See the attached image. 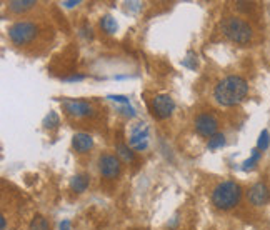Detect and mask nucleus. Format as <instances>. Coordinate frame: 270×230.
Returning <instances> with one entry per match:
<instances>
[{"label":"nucleus","mask_w":270,"mask_h":230,"mask_svg":"<svg viewBox=\"0 0 270 230\" xmlns=\"http://www.w3.org/2000/svg\"><path fill=\"white\" fill-rule=\"evenodd\" d=\"M58 230H70V220H62L60 225H58Z\"/></svg>","instance_id":"obj_25"},{"label":"nucleus","mask_w":270,"mask_h":230,"mask_svg":"<svg viewBox=\"0 0 270 230\" xmlns=\"http://www.w3.org/2000/svg\"><path fill=\"white\" fill-rule=\"evenodd\" d=\"M72 147H74L77 154H87V152H90L94 147L92 135H89V133L85 132L74 133V137H72Z\"/></svg>","instance_id":"obj_11"},{"label":"nucleus","mask_w":270,"mask_h":230,"mask_svg":"<svg viewBox=\"0 0 270 230\" xmlns=\"http://www.w3.org/2000/svg\"><path fill=\"white\" fill-rule=\"evenodd\" d=\"M223 145H225V135H223L222 132L215 133V135L210 137L209 142H207L209 150H218V149H222Z\"/></svg>","instance_id":"obj_18"},{"label":"nucleus","mask_w":270,"mask_h":230,"mask_svg":"<svg viewBox=\"0 0 270 230\" xmlns=\"http://www.w3.org/2000/svg\"><path fill=\"white\" fill-rule=\"evenodd\" d=\"M194 130L199 133L200 137L210 139L215 133H218V120L214 114L202 112L194 118Z\"/></svg>","instance_id":"obj_9"},{"label":"nucleus","mask_w":270,"mask_h":230,"mask_svg":"<svg viewBox=\"0 0 270 230\" xmlns=\"http://www.w3.org/2000/svg\"><path fill=\"white\" fill-rule=\"evenodd\" d=\"M100 29H102L105 34L113 35L117 32L118 25H117L115 18H113L112 15H104L102 18H100Z\"/></svg>","instance_id":"obj_15"},{"label":"nucleus","mask_w":270,"mask_h":230,"mask_svg":"<svg viewBox=\"0 0 270 230\" xmlns=\"http://www.w3.org/2000/svg\"><path fill=\"white\" fill-rule=\"evenodd\" d=\"M29 230H50L49 220L45 219L44 215H35V217L30 220Z\"/></svg>","instance_id":"obj_17"},{"label":"nucleus","mask_w":270,"mask_h":230,"mask_svg":"<svg viewBox=\"0 0 270 230\" xmlns=\"http://www.w3.org/2000/svg\"><path fill=\"white\" fill-rule=\"evenodd\" d=\"M220 32L232 44L247 45L254 40V27L240 15H228L220 22Z\"/></svg>","instance_id":"obj_2"},{"label":"nucleus","mask_w":270,"mask_h":230,"mask_svg":"<svg viewBox=\"0 0 270 230\" xmlns=\"http://www.w3.org/2000/svg\"><path fill=\"white\" fill-rule=\"evenodd\" d=\"M84 79H85V75H80V73H75V75H70V77H63L65 82H80Z\"/></svg>","instance_id":"obj_24"},{"label":"nucleus","mask_w":270,"mask_h":230,"mask_svg":"<svg viewBox=\"0 0 270 230\" xmlns=\"http://www.w3.org/2000/svg\"><path fill=\"white\" fill-rule=\"evenodd\" d=\"M107 99L112 100V102L122 104V105H130V100H129V97H125V95H108Z\"/></svg>","instance_id":"obj_22"},{"label":"nucleus","mask_w":270,"mask_h":230,"mask_svg":"<svg viewBox=\"0 0 270 230\" xmlns=\"http://www.w3.org/2000/svg\"><path fill=\"white\" fill-rule=\"evenodd\" d=\"M247 199L254 207H264L265 204H269L270 200V188L265 182H257L254 183L249 192H247Z\"/></svg>","instance_id":"obj_10"},{"label":"nucleus","mask_w":270,"mask_h":230,"mask_svg":"<svg viewBox=\"0 0 270 230\" xmlns=\"http://www.w3.org/2000/svg\"><path fill=\"white\" fill-rule=\"evenodd\" d=\"M249 95V82L242 75H227L214 87V100L220 107H235Z\"/></svg>","instance_id":"obj_1"},{"label":"nucleus","mask_w":270,"mask_h":230,"mask_svg":"<svg viewBox=\"0 0 270 230\" xmlns=\"http://www.w3.org/2000/svg\"><path fill=\"white\" fill-rule=\"evenodd\" d=\"M62 5L65 8H74L77 5H80V0H75V2H62Z\"/></svg>","instance_id":"obj_26"},{"label":"nucleus","mask_w":270,"mask_h":230,"mask_svg":"<svg viewBox=\"0 0 270 230\" xmlns=\"http://www.w3.org/2000/svg\"><path fill=\"white\" fill-rule=\"evenodd\" d=\"M269 145H270V133L267 128H264L262 132H260V135H259V140H257V149L260 152H265L269 149Z\"/></svg>","instance_id":"obj_19"},{"label":"nucleus","mask_w":270,"mask_h":230,"mask_svg":"<svg viewBox=\"0 0 270 230\" xmlns=\"http://www.w3.org/2000/svg\"><path fill=\"white\" fill-rule=\"evenodd\" d=\"M99 173L107 180H113L122 173V160L117 154H102L97 160Z\"/></svg>","instance_id":"obj_6"},{"label":"nucleus","mask_w":270,"mask_h":230,"mask_svg":"<svg viewBox=\"0 0 270 230\" xmlns=\"http://www.w3.org/2000/svg\"><path fill=\"white\" fill-rule=\"evenodd\" d=\"M90 185V177L87 175V173H77L70 178V188L77 194H82V192H85L87 188Z\"/></svg>","instance_id":"obj_13"},{"label":"nucleus","mask_w":270,"mask_h":230,"mask_svg":"<svg viewBox=\"0 0 270 230\" xmlns=\"http://www.w3.org/2000/svg\"><path fill=\"white\" fill-rule=\"evenodd\" d=\"M150 112L159 120H167L172 117L173 110H175V100L168 94H157L150 100Z\"/></svg>","instance_id":"obj_5"},{"label":"nucleus","mask_w":270,"mask_h":230,"mask_svg":"<svg viewBox=\"0 0 270 230\" xmlns=\"http://www.w3.org/2000/svg\"><path fill=\"white\" fill-rule=\"evenodd\" d=\"M58 123H60V118H58L57 112H49L47 117L44 118V127L45 128H55Z\"/></svg>","instance_id":"obj_20"},{"label":"nucleus","mask_w":270,"mask_h":230,"mask_svg":"<svg viewBox=\"0 0 270 230\" xmlns=\"http://www.w3.org/2000/svg\"><path fill=\"white\" fill-rule=\"evenodd\" d=\"M62 109L72 118H87L95 114L92 104L82 99H65L62 102Z\"/></svg>","instance_id":"obj_8"},{"label":"nucleus","mask_w":270,"mask_h":230,"mask_svg":"<svg viewBox=\"0 0 270 230\" xmlns=\"http://www.w3.org/2000/svg\"><path fill=\"white\" fill-rule=\"evenodd\" d=\"M182 65L190 68V70H195V68H197V55L194 52H189V54H187V57L182 60Z\"/></svg>","instance_id":"obj_21"},{"label":"nucleus","mask_w":270,"mask_h":230,"mask_svg":"<svg viewBox=\"0 0 270 230\" xmlns=\"http://www.w3.org/2000/svg\"><path fill=\"white\" fill-rule=\"evenodd\" d=\"M115 152H117V157L125 164H132L135 162V152L129 144H123V142H118L115 145Z\"/></svg>","instance_id":"obj_12"},{"label":"nucleus","mask_w":270,"mask_h":230,"mask_svg":"<svg viewBox=\"0 0 270 230\" xmlns=\"http://www.w3.org/2000/svg\"><path fill=\"white\" fill-rule=\"evenodd\" d=\"M5 227H7V222H5V217L2 215V217H0V229L5 230Z\"/></svg>","instance_id":"obj_27"},{"label":"nucleus","mask_w":270,"mask_h":230,"mask_svg":"<svg viewBox=\"0 0 270 230\" xmlns=\"http://www.w3.org/2000/svg\"><path fill=\"white\" fill-rule=\"evenodd\" d=\"M244 190L237 182L223 180L214 187L212 190V204L218 210H232L240 204Z\"/></svg>","instance_id":"obj_3"},{"label":"nucleus","mask_w":270,"mask_h":230,"mask_svg":"<svg viewBox=\"0 0 270 230\" xmlns=\"http://www.w3.org/2000/svg\"><path fill=\"white\" fill-rule=\"evenodd\" d=\"M120 112L125 115V117H129V118H134L135 117V109L130 107V105H123V107L120 109Z\"/></svg>","instance_id":"obj_23"},{"label":"nucleus","mask_w":270,"mask_h":230,"mask_svg":"<svg viewBox=\"0 0 270 230\" xmlns=\"http://www.w3.org/2000/svg\"><path fill=\"white\" fill-rule=\"evenodd\" d=\"M260 159H262V152H260L257 147H255L254 150H252V154H250V157L245 160L244 164H242V170H252V169H255L257 167V164L260 162Z\"/></svg>","instance_id":"obj_16"},{"label":"nucleus","mask_w":270,"mask_h":230,"mask_svg":"<svg viewBox=\"0 0 270 230\" xmlns=\"http://www.w3.org/2000/svg\"><path fill=\"white\" fill-rule=\"evenodd\" d=\"M35 5H37V3H35L34 0H12V2H8V10L20 15V13H25L27 10L34 8Z\"/></svg>","instance_id":"obj_14"},{"label":"nucleus","mask_w":270,"mask_h":230,"mask_svg":"<svg viewBox=\"0 0 270 230\" xmlns=\"http://www.w3.org/2000/svg\"><path fill=\"white\" fill-rule=\"evenodd\" d=\"M150 144V128L147 125V122H135L130 127L129 133V145L135 152H144L147 150V147Z\"/></svg>","instance_id":"obj_7"},{"label":"nucleus","mask_w":270,"mask_h":230,"mask_svg":"<svg viewBox=\"0 0 270 230\" xmlns=\"http://www.w3.org/2000/svg\"><path fill=\"white\" fill-rule=\"evenodd\" d=\"M37 25L34 24V22H29V20H17L15 24H12L8 27L7 30V35L8 39H10V42L13 45H29L35 40V37H37Z\"/></svg>","instance_id":"obj_4"}]
</instances>
